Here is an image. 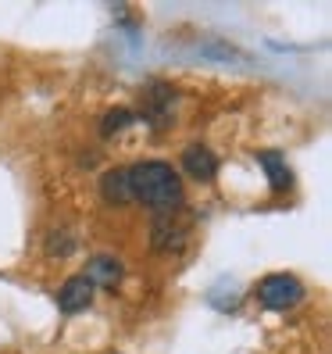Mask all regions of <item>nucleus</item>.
Returning a JSON list of instances; mask_svg holds the SVG:
<instances>
[{
	"mask_svg": "<svg viewBox=\"0 0 332 354\" xmlns=\"http://www.w3.org/2000/svg\"><path fill=\"white\" fill-rule=\"evenodd\" d=\"M129 190H133V201H143L157 215H172L182 204V179L164 161L129 165Z\"/></svg>",
	"mask_w": 332,
	"mask_h": 354,
	"instance_id": "nucleus-1",
	"label": "nucleus"
},
{
	"mask_svg": "<svg viewBox=\"0 0 332 354\" xmlns=\"http://www.w3.org/2000/svg\"><path fill=\"white\" fill-rule=\"evenodd\" d=\"M300 297H304V286H300L293 276H268V279H261V286H257V301H261L264 308H272V311L293 308Z\"/></svg>",
	"mask_w": 332,
	"mask_h": 354,
	"instance_id": "nucleus-2",
	"label": "nucleus"
},
{
	"mask_svg": "<svg viewBox=\"0 0 332 354\" xmlns=\"http://www.w3.org/2000/svg\"><path fill=\"white\" fill-rule=\"evenodd\" d=\"M143 118L150 122L154 129H164L172 122V90L164 86V82H154V86L147 90V97H143Z\"/></svg>",
	"mask_w": 332,
	"mask_h": 354,
	"instance_id": "nucleus-3",
	"label": "nucleus"
},
{
	"mask_svg": "<svg viewBox=\"0 0 332 354\" xmlns=\"http://www.w3.org/2000/svg\"><path fill=\"white\" fill-rule=\"evenodd\" d=\"M93 301V283L86 276H72L65 286H61V294H57V304L65 315H75V311H86Z\"/></svg>",
	"mask_w": 332,
	"mask_h": 354,
	"instance_id": "nucleus-4",
	"label": "nucleus"
},
{
	"mask_svg": "<svg viewBox=\"0 0 332 354\" xmlns=\"http://www.w3.org/2000/svg\"><path fill=\"white\" fill-rule=\"evenodd\" d=\"M182 169H186V176H193L197 183H211L215 172H218V158L207 147H200V143H193V147L182 151Z\"/></svg>",
	"mask_w": 332,
	"mask_h": 354,
	"instance_id": "nucleus-5",
	"label": "nucleus"
},
{
	"mask_svg": "<svg viewBox=\"0 0 332 354\" xmlns=\"http://www.w3.org/2000/svg\"><path fill=\"white\" fill-rule=\"evenodd\" d=\"M82 276H86L93 286H118V279H121V261H118L115 254H93Z\"/></svg>",
	"mask_w": 332,
	"mask_h": 354,
	"instance_id": "nucleus-6",
	"label": "nucleus"
},
{
	"mask_svg": "<svg viewBox=\"0 0 332 354\" xmlns=\"http://www.w3.org/2000/svg\"><path fill=\"white\" fill-rule=\"evenodd\" d=\"M100 194H104V201H111V204H129L133 201L129 169H111L108 176L100 179Z\"/></svg>",
	"mask_w": 332,
	"mask_h": 354,
	"instance_id": "nucleus-7",
	"label": "nucleus"
},
{
	"mask_svg": "<svg viewBox=\"0 0 332 354\" xmlns=\"http://www.w3.org/2000/svg\"><path fill=\"white\" fill-rule=\"evenodd\" d=\"M257 165L268 172V183H272V190L275 194H282V190H289V169H286V158L282 154H275V151H261L257 154Z\"/></svg>",
	"mask_w": 332,
	"mask_h": 354,
	"instance_id": "nucleus-8",
	"label": "nucleus"
},
{
	"mask_svg": "<svg viewBox=\"0 0 332 354\" xmlns=\"http://www.w3.org/2000/svg\"><path fill=\"white\" fill-rule=\"evenodd\" d=\"M133 118H136V115H133L129 108H115V111L104 115V122H100V133H104V136H115L118 129H126Z\"/></svg>",
	"mask_w": 332,
	"mask_h": 354,
	"instance_id": "nucleus-9",
	"label": "nucleus"
},
{
	"mask_svg": "<svg viewBox=\"0 0 332 354\" xmlns=\"http://www.w3.org/2000/svg\"><path fill=\"white\" fill-rule=\"evenodd\" d=\"M75 251V236L72 233H50V240H47V254H54V258H68Z\"/></svg>",
	"mask_w": 332,
	"mask_h": 354,
	"instance_id": "nucleus-10",
	"label": "nucleus"
}]
</instances>
